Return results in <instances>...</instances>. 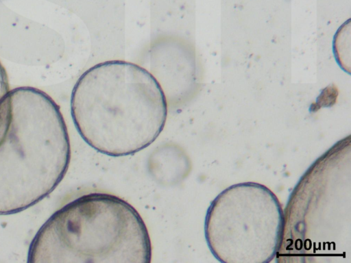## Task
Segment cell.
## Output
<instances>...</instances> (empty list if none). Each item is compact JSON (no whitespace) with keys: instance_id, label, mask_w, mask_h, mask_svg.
I'll use <instances>...</instances> for the list:
<instances>
[{"instance_id":"obj_1","label":"cell","mask_w":351,"mask_h":263,"mask_svg":"<svg viewBox=\"0 0 351 263\" xmlns=\"http://www.w3.org/2000/svg\"><path fill=\"white\" fill-rule=\"evenodd\" d=\"M167 113V99L157 79L125 60L89 68L71 96V114L79 134L110 156L132 155L149 146L163 130Z\"/></svg>"},{"instance_id":"obj_2","label":"cell","mask_w":351,"mask_h":263,"mask_svg":"<svg viewBox=\"0 0 351 263\" xmlns=\"http://www.w3.org/2000/svg\"><path fill=\"white\" fill-rule=\"evenodd\" d=\"M70 160L59 105L40 89H10L0 99V215L45 198L64 177Z\"/></svg>"},{"instance_id":"obj_3","label":"cell","mask_w":351,"mask_h":263,"mask_svg":"<svg viewBox=\"0 0 351 263\" xmlns=\"http://www.w3.org/2000/svg\"><path fill=\"white\" fill-rule=\"evenodd\" d=\"M152 248L138 211L116 195H84L55 212L38 229L29 263H149Z\"/></svg>"},{"instance_id":"obj_4","label":"cell","mask_w":351,"mask_h":263,"mask_svg":"<svg viewBox=\"0 0 351 263\" xmlns=\"http://www.w3.org/2000/svg\"><path fill=\"white\" fill-rule=\"evenodd\" d=\"M284 229V212L267 186L247 181L221 192L208 207L205 238L223 263H266L276 258Z\"/></svg>"},{"instance_id":"obj_5","label":"cell","mask_w":351,"mask_h":263,"mask_svg":"<svg viewBox=\"0 0 351 263\" xmlns=\"http://www.w3.org/2000/svg\"><path fill=\"white\" fill-rule=\"evenodd\" d=\"M338 95L337 87L332 84L324 88L317 98V104L329 106L335 103Z\"/></svg>"},{"instance_id":"obj_6","label":"cell","mask_w":351,"mask_h":263,"mask_svg":"<svg viewBox=\"0 0 351 263\" xmlns=\"http://www.w3.org/2000/svg\"><path fill=\"white\" fill-rule=\"evenodd\" d=\"M10 90L6 71L0 62V99Z\"/></svg>"}]
</instances>
